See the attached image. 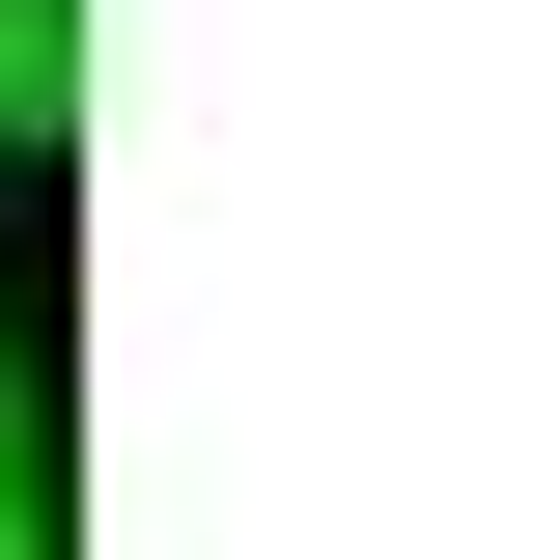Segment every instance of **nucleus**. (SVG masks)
I'll use <instances>...</instances> for the list:
<instances>
[{"label":"nucleus","instance_id":"obj_2","mask_svg":"<svg viewBox=\"0 0 560 560\" xmlns=\"http://www.w3.org/2000/svg\"><path fill=\"white\" fill-rule=\"evenodd\" d=\"M57 533V393H28V337H0V560Z\"/></svg>","mask_w":560,"mask_h":560},{"label":"nucleus","instance_id":"obj_1","mask_svg":"<svg viewBox=\"0 0 560 560\" xmlns=\"http://www.w3.org/2000/svg\"><path fill=\"white\" fill-rule=\"evenodd\" d=\"M0 140H84V0H0Z\"/></svg>","mask_w":560,"mask_h":560}]
</instances>
